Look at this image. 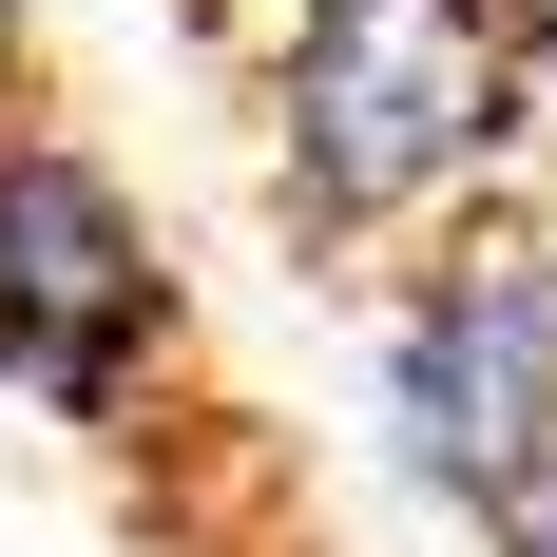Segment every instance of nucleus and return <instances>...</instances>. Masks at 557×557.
<instances>
[{"instance_id":"f257e3e1","label":"nucleus","mask_w":557,"mask_h":557,"mask_svg":"<svg viewBox=\"0 0 557 557\" xmlns=\"http://www.w3.org/2000/svg\"><path fill=\"white\" fill-rule=\"evenodd\" d=\"M519 115H539V0H308L270 39V173L346 250L481 231Z\"/></svg>"},{"instance_id":"f03ea898","label":"nucleus","mask_w":557,"mask_h":557,"mask_svg":"<svg viewBox=\"0 0 557 557\" xmlns=\"http://www.w3.org/2000/svg\"><path fill=\"white\" fill-rule=\"evenodd\" d=\"M385 443L481 539L557 481V231H443L423 250V288L385 308Z\"/></svg>"},{"instance_id":"7ed1b4c3","label":"nucleus","mask_w":557,"mask_h":557,"mask_svg":"<svg viewBox=\"0 0 557 557\" xmlns=\"http://www.w3.org/2000/svg\"><path fill=\"white\" fill-rule=\"evenodd\" d=\"M173 366V250L77 135H0V385L39 423H135Z\"/></svg>"},{"instance_id":"20e7f679","label":"nucleus","mask_w":557,"mask_h":557,"mask_svg":"<svg viewBox=\"0 0 557 557\" xmlns=\"http://www.w3.org/2000/svg\"><path fill=\"white\" fill-rule=\"evenodd\" d=\"M20 58H39V0H0V135H20Z\"/></svg>"},{"instance_id":"39448f33","label":"nucleus","mask_w":557,"mask_h":557,"mask_svg":"<svg viewBox=\"0 0 557 557\" xmlns=\"http://www.w3.org/2000/svg\"><path fill=\"white\" fill-rule=\"evenodd\" d=\"M500 557H557V481H539V500H519V519H500Z\"/></svg>"}]
</instances>
